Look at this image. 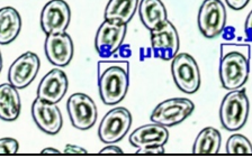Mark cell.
Segmentation results:
<instances>
[{"label": "cell", "instance_id": "1", "mask_svg": "<svg viewBox=\"0 0 252 158\" xmlns=\"http://www.w3.org/2000/svg\"><path fill=\"white\" fill-rule=\"evenodd\" d=\"M250 54L248 44L220 45V80L224 89L239 90L246 84L250 72Z\"/></svg>", "mask_w": 252, "mask_h": 158}, {"label": "cell", "instance_id": "2", "mask_svg": "<svg viewBox=\"0 0 252 158\" xmlns=\"http://www.w3.org/2000/svg\"><path fill=\"white\" fill-rule=\"evenodd\" d=\"M129 86V63L126 61L98 62V89L101 101L107 105L120 104Z\"/></svg>", "mask_w": 252, "mask_h": 158}, {"label": "cell", "instance_id": "3", "mask_svg": "<svg viewBox=\"0 0 252 158\" xmlns=\"http://www.w3.org/2000/svg\"><path fill=\"white\" fill-rule=\"evenodd\" d=\"M249 116V99L244 90H233L224 97L220 108V119L228 132L241 129Z\"/></svg>", "mask_w": 252, "mask_h": 158}, {"label": "cell", "instance_id": "4", "mask_svg": "<svg viewBox=\"0 0 252 158\" xmlns=\"http://www.w3.org/2000/svg\"><path fill=\"white\" fill-rule=\"evenodd\" d=\"M171 73L173 81L180 91L191 94L200 86V71L195 58L188 53L177 54L172 60Z\"/></svg>", "mask_w": 252, "mask_h": 158}, {"label": "cell", "instance_id": "5", "mask_svg": "<svg viewBox=\"0 0 252 158\" xmlns=\"http://www.w3.org/2000/svg\"><path fill=\"white\" fill-rule=\"evenodd\" d=\"M226 9L220 0H204L198 11V28L206 38L223 33L226 25Z\"/></svg>", "mask_w": 252, "mask_h": 158}, {"label": "cell", "instance_id": "6", "mask_svg": "<svg viewBox=\"0 0 252 158\" xmlns=\"http://www.w3.org/2000/svg\"><path fill=\"white\" fill-rule=\"evenodd\" d=\"M132 125L131 112L118 106L105 114L98 128V136L104 144H115L127 135Z\"/></svg>", "mask_w": 252, "mask_h": 158}, {"label": "cell", "instance_id": "7", "mask_svg": "<svg viewBox=\"0 0 252 158\" xmlns=\"http://www.w3.org/2000/svg\"><path fill=\"white\" fill-rule=\"evenodd\" d=\"M194 109V104L186 98L168 99L156 106L151 113V121L165 127H173L187 119Z\"/></svg>", "mask_w": 252, "mask_h": 158}, {"label": "cell", "instance_id": "8", "mask_svg": "<svg viewBox=\"0 0 252 158\" xmlns=\"http://www.w3.org/2000/svg\"><path fill=\"white\" fill-rule=\"evenodd\" d=\"M180 46L179 35L172 23L165 21L151 30V47L155 57L163 61L173 60Z\"/></svg>", "mask_w": 252, "mask_h": 158}, {"label": "cell", "instance_id": "9", "mask_svg": "<svg viewBox=\"0 0 252 158\" xmlns=\"http://www.w3.org/2000/svg\"><path fill=\"white\" fill-rule=\"evenodd\" d=\"M127 24H118L105 21L97 30L94 37V47L102 58H108L116 53L123 44Z\"/></svg>", "mask_w": 252, "mask_h": 158}, {"label": "cell", "instance_id": "10", "mask_svg": "<svg viewBox=\"0 0 252 158\" xmlns=\"http://www.w3.org/2000/svg\"><path fill=\"white\" fill-rule=\"evenodd\" d=\"M66 109L73 127L79 130L90 129L96 124L97 106L94 100L85 93H74L69 98Z\"/></svg>", "mask_w": 252, "mask_h": 158}, {"label": "cell", "instance_id": "11", "mask_svg": "<svg viewBox=\"0 0 252 158\" xmlns=\"http://www.w3.org/2000/svg\"><path fill=\"white\" fill-rule=\"evenodd\" d=\"M71 19L70 7L64 0H50L41 13V27L46 35L64 33Z\"/></svg>", "mask_w": 252, "mask_h": 158}, {"label": "cell", "instance_id": "12", "mask_svg": "<svg viewBox=\"0 0 252 158\" xmlns=\"http://www.w3.org/2000/svg\"><path fill=\"white\" fill-rule=\"evenodd\" d=\"M41 62L35 53L26 52L22 54L8 70V81L17 89L29 86L36 78Z\"/></svg>", "mask_w": 252, "mask_h": 158}, {"label": "cell", "instance_id": "13", "mask_svg": "<svg viewBox=\"0 0 252 158\" xmlns=\"http://www.w3.org/2000/svg\"><path fill=\"white\" fill-rule=\"evenodd\" d=\"M32 117L37 127L47 135H57L63 126L62 114L57 104L36 98L32 105Z\"/></svg>", "mask_w": 252, "mask_h": 158}, {"label": "cell", "instance_id": "14", "mask_svg": "<svg viewBox=\"0 0 252 158\" xmlns=\"http://www.w3.org/2000/svg\"><path fill=\"white\" fill-rule=\"evenodd\" d=\"M45 55L51 64L55 66H66L74 54L73 41L69 34L59 33L46 35Z\"/></svg>", "mask_w": 252, "mask_h": 158}, {"label": "cell", "instance_id": "15", "mask_svg": "<svg viewBox=\"0 0 252 158\" xmlns=\"http://www.w3.org/2000/svg\"><path fill=\"white\" fill-rule=\"evenodd\" d=\"M68 90V78L62 70H51L42 79L37 88V98L51 104H58Z\"/></svg>", "mask_w": 252, "mask_h": 158}, {"label": "cell", "instance_id": "16", "mask_svg": "<svg viewBox=\"0 0 252 158\" xmlns=\"http://www.w3.org/2000/svg\"><path fill=\"white\" fill-rule=\"evenodd\" d=\"M169 138V132L165 126L156 124L145 125L134 130L129 136V144L133 147L144 148L150 146H164Z\"/></svg>", "mask_w": 252, "mask_h": 158}, {"label": "cell", "instance_id": "17", "mask_svg": "<svg viewBox=\"0 0 252 158\" xmlns=\"http://www.w3.org/2000/svg\"><path fill=\"white\" fill-rule=\"evenodd\" d=\"M18 90L10 83L0 86V116L5 121H14L21 114V96Z\"/></svg>", "mask_w": 252, "mask_h": 158}, {"label": "cell", "instance_id": "18", "mask_svg": "<svg viewBox=\"0 0 252 158\" xmlns=\"http://www.w3.org/2000/svg\"><path fill=\"white\" fill-rule=\"evenodd\" d=\"M22 18L13 7H3L0 10V43L7 45L15 41L21 33Z\"/></svg>", "mask_w": 252, "mask_h": 158}, {"label": "cell", "instance_id": "19", "mask_svg": "<svg viewBox=\"0 0 252 158\" xmlns=\"http://www.w3.org/2000/svg\"><path fill=\"white\" fill-rule=\"evenodd\" d=\"M139 14L142 24L150 31L168 21L167 10L161 0H141Z\"/></svg>", "mask_w": 252, "mask_h": 158}, {"label": "cell", "instance_id": "20", "mask_svg": "<svg viewBox=\"0 0 252 158\" xmlns=\"http://www.w3.org/2000/svg\"><path fill=\"white\" fill-rule=\"evenodd\" d=\"M139 5V0H109L105 9V21L127 24Z\"/></svg>", "mask_w": 252, "mask_h": 158}, {"label": "cell", "instance_id": "21", "mask_svg": "<svg viewBox=\"0 0 252 158\" xmlns=\"http://www.w3.org/2000/svg\"><path fill=\"white\" fill-rule=\"evenodd\" d=\"M222 137L218 129L213 127L204 128L196 137L192 147V154L195 155H215L220 152Z\"/></svg>", "mask_w": 252, "mask_h": 158}, {"label": "cell", "instance_id": "22", "mask_svg": "<svg viewBox=\"0 0 252 158\" xmlns=\"http://www.w3.org/2000/svg\"><path fill=\"white\" fill-rule=\"evenodd\" d=\"M226 153L228 155H252V145L247 137L234 133L227 139Z\"/></svg>", "mask_w": 252, "mask_h": 158}, {"label": "cell", "instance_id": "23", "mask_svg": "<svg viewBox=\"0 0 252 158\" xmlns=\"http://www.w3.org/2000/svg\"><path fill=\"white\" fill-rule=\"evenodd\" d=\"M19 144L14 138H2L0 140V154L1 155H15L18 152Z\"/></svg>", "mask_w": 252, "mask_h": 158}, {"label": "cell", "instance_id": "24", "mask_svg": "<svg viewBox=\"0 0 252 158\" xmlns=\"http://www.w3.org/2000/svg\"><path fill=\"white\" fill-rule=\"evenodd\" d=\"M136 154L139 155H161V154H164V146H150V147L139 148Z\"/></svg>", "mask_w": 252, "mask_h": 158}, {"label": "cell", "instance_id": "25", "mask_svg": "<svg viewBox=\"0 0 252 158\" xmlns=\"http://www.w3.org/2000/svg\"><path fill=\"white\" fill-rule=\"evenodd\" d=\"M225 1L231 9L241 10L250 2V0H225Z\"/></svg>", "mask_w": 252, "mask_h": 158}, {"label": "cell", "instance_id": "26", "mask_svg": "<svg viewBox=\"0 0 252 158\" xmlns=\"http://www.w3.org/2000/svg\"><path fill=\"white\" fill-rule=\"evenodd\" d=\"M244 31H246L247 39L249 42H252V10L248 15L246 19V23H244Z\"/></svg>", "mask_w": 252, "mask_h": 158}, {"label": "cell", "instance_id": "27", "mask_svg": "<svg viewBox=\"0 0 252 158\" xmlns=\"http://www.w3.org/2000/svg\"><path fill=\"white\" fill-rule=\"evenodd\" d=\"M63 153L65 154H76V155H86L87 151L81 147H78V146H73V145H66V147L64 148Z\"/></svg>", "mask_w": 252, "mask_h": 158}, {"label": "cell", "instance_id": "28", "mask_svg": "<svg viewBox=\"0 0 252 158\" xmlns=\"http://www.w3.org/2000/svg\"><path fill=\"white\" fill-rule=\"evenodd\" d=\"M99 154H118V155H122L123 154V151L117 146H107V147L102 148L101 151L99 152Z\"/></svg>", "mask_w": 252, "mask_h": 158}, {"label": "cell", "instance_id": "29", "mask_svg": "<svg viewBox=\"0 0 252 158\" xmlns=\"http://www.w3.org/2000/svg\"><path fill=\"white\" fill-rule=\"evenodd\" d=\"M41 154H43V155H46V154H51V155H60L61 152L58 151V149H55V148H45V149H43Z\"/></svg>", "mask_w": 252, "mask_h": 158}]
</instances>
